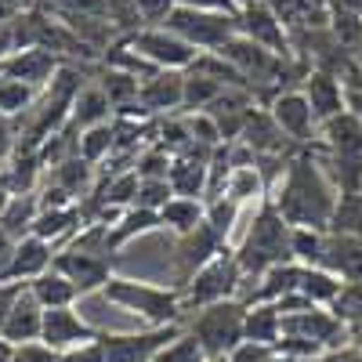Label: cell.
Returning <instances> with one entry per match:
<instances>
[{
    "instance_id": "cell-1",
    "label": "cell",
    "mask_w": 362,
    "mask_h": 362,
    "mask_svg": "<svg viewBox=\"0 0 362 362\" xmlns=\"http://www.w3.org/2000/svg\"><path fill=\"white\" fill-rule=\"evenodd\" d=\"M268 199L293 228L329 232L334 206H337V189L326 181V174L319 170V163L308 148H300V153L286 163L283 181L268 192Z\"/></svg>"
},
{
    "instance_id": "cell-50",
    "label": "cell",
    "mask_w": 362,
    "mask_h": 362,
    "mask_svg": "<svg viewBox=\"0 0 362 362\" xmlns=\"http://www.w3.org/2000/svg\"><path fill=\"white\" fill-rule=\"evenodd\" d=\"M334 8H341V11H351V15H358L362 18V0H329Z\"/></svg>"
},
{
    "instance_id": "cell-30",
    "label": "cell",
    "mask_w": 362,
    "mask_h": 362,
    "mask_svg": "<svg viewBox=\"0 0 362 362\" xmlns=\"http://www.w3.org/2000/svg\"><path fill=\"white\" fill-rule=\"evenodd\" d=\"M225 83L199 76V73H185V95H181V112H206L221 95H225Z\"/></svg>"
},
{
    "instance_id": "cell-4",
    "label": "cell",
    "mask_w": 362,
    "mask_h": 362,
    "mask_svg": "<svg viewBox=\"0 0 362 362\" xmlns=\"http://www.w3.org/2000/svg\"><path fill=\"white\" fill-rule=\"evenodd\" d=\"M185 329L199 341V348H203L206 358L232 355L239 344L247 341V305L239 297L218 300V305H206V308L185 315Z\"/></svg>"
},
{
    "instance_id": "cell-32",
    "label": "cell",
    "mask_w": 362,
    "mask_h": 362,
    "mask_svg": "<svg viewBox=\"0 0 362 362\" xmlns=\"http://www.w3.org/2000/svg\"><path fill=\"white\" fill-rule=\"evenodd\" d=\"M37 102H40V90H33L29 83H18V80L0 83V112L4 116L22 119V116H29V109H33Z\"/></svg>"
},
{
    "instance_id": "cell-8",
    "label": "cell",
    "mask_w": 362,
    "mask_h": 362,
    "mask_svg": "<svg viewBox=\"0 0 362 362\" xmlns=\"http://www.w3.org/2000/svg\"><path fill=\"white\" fill-rule=\"evenodd\" d=\"M127 44L145 58V62H153L156 69H170V73H189L192 62L199 58V51L189 47L181 37H174L167 25H145L134 37H127Z\"/></svg>"
},
{
    "instance_id": "cell-35",
    "label": "cell",
    "mask_w": 362,
    "mask_h": 362,
    "mask_svg": "<svg viewBox=\"0 0 362 362\" xmlns=\"http://www.w3.org/2000/svg\"><path fill=\"white\" fill-rule=\"evenodd\" d=\"M170 163H174V156L167 153V148H160V145L153 141L148 148H141V153H138V160H134V174H138L141 181H163V177L170 174Z\"/></svg>"
},
{
    "instance_id": "cell-31",
    "label": "cell",
    "mask_w": 362,
    "mask_h": 362,
    "mask_svg": "<svg viewBox=\"0 0 362 362\" xmlns=\"http://www.w3.org/2000/svg\"><path fill=\"white\" fill-rule=\"evenodd\" d=\"M322 250H326V232H319V228H293L290 232V257L297 264L319 268Z\"/></svg>"
},
{
    "instance_id": "cell-6",
    "label": "cell",
    "mask_w": 362,
    "mask_h": 362,
    "mask_svg": "<svg viewBox=\"0 0 362 362\" xmlns=\"http://www.w3.org/2000/svg\"><path fill=\"white\" fill-rule=\"evenodd\" d=\"M174 37H181L189 47H196L199 54L206 51H221L232 37H239V22L235 15H221V11H192V8H174V15L163 22Z\"/></svg>"
},
{
    "instance_id": "cell-54",
    "label": "cell",
    "mask_w": 362,
    "mask_h": 362,
    "mask_svg": "<svg viewBox=\"0 0 362 362\" xmlns=\"http://www.w3.org/2000/svg\"><path fill=\"white\" fill-rule=\"evenodd\" d=\"M250 4H261V0H235V8H250Z\"/></svg>"
},
{
    "instance_id": "cell-41",
    "label": "cell",
    "mask_w": 362,
    "mask_h": 362,
    "mask_svg": "<svg viewBox=\"0 0 362 362\" xmlns=\"http://www.w3.org/2000/svg\"><path fill=\"white\" fill-rule=\"evenodd\" d=\"M228 362H279V355H276V348H272V344L243 341V344L228 355Z\"/></svg>"
},
{
    "instance_id": "cell-12",
    "label": "cell",
    "mask_w": 362,
    "mask_h": 362,
    "mask_svg": "<svg viewBox=\"0 0 362 362\" xmlns=\"http://www.w3.org/2000/svg\"><path fill=\"white\" fill-rule=\"evenodd\" d=\"M228 250V243H221V239L210 232V225L203 221L196 232H189V235H177V247H174V276H177V290L185 286L199 268H206L210 261H214L218 254H225Z\"/></svg>"
},
{
    "instance_id": "cell-46",
    "label": "cell",
    "mask_w": 362,
    "mask_h": 362,
    "mask_svg": "<svg viewBox=\"0 0 362 362\" xmlns=\"http://www.w3.org/2000/svg\"><path fill=\"white\" fill-rule=\"evenodd\" d=\"M177 8H192V11H221V15H239L235 0H177Z\"/></svg>"
},
{
    "instance_id": "cell-34",
    "label": "cell",
    "mask_w": 362,
    "mask_h": 362,
    "mask_svg": "<svg viewBox=\"0 0 362 362\" xmlns=\"http://www.w3.org/2000/svg\"><path fill=\"white\" fill-rule=\"evenodd\" d=\"M239 210H243V206H239L235 199H228V196L206 203V225H210V232H214L221 243H228V235H232V228L239 221Z\"/></svg>"
},
{
    "instance_id": "cell-55",
    "label": "cell",
    "mask_w": 362,
    "mask_h": 362,
    "mask_svg": "<svg viewBox=\"0 0 362 362\" xmlns=\"http://www.w3.org/2000/svg\"><path fill=\"white\" fill-rule=\"evenodd\" d=\"M203 362H228V355H218V358H203Z\"/></svg>"
},
{
    "instance_id": "cell-17",
    "label": "cell",
    "mask_w": 362,
    "mask_h": 362,
    "mask_svg": "<svg viewBox=\"0 0 362 362\" xmlns=\"http://www.w3.org/2000/svg\"><path fill=\"white\" fill-rule=\"evenodd\" d=\"M181 95H185V73L160 69L156 76H148L138 90V105L148 119H163L181 112Z\"/></svg>"
},
{
    "instance_id": "cell-7",
    "label": "cell",
    "mask_w": 362,
    "mask_h": 362,
    "mask_svg": "<svg viewBox=\"0 0 362 362\" xmlns=\"http://www.w3.org/2000/svg\"><path fill=\"white\" fill-rule=\"evenodd\" d=\"M185 334V322L177 326H145L134 334H102V348L109 362H153L170 341Z\"/></svg>"
},
{
    "instance_id": "cell-14",
    "label": "cell",
    "mask_w": 362,
    "mask_h": 362,
    "mask_svg": "<svg viewBox=\"0 0 362 362\" xmlns=\"http://www.w3.org/2000/svg\"><path fill=\"white\" fill-rule=\"evenodd\" d=\"M312 148L329 153V156H341V160L362 163V119L351 109H344L334 119H326V124H319V131H315Z\"/></svg>"
},
{
    "instance_id": "cell-36",
    "label": "cell",
    "mask_w": 362,
    "mask_h": 362,
    "mask_svg": "<svg viewBox=\"0 0 362 362\" xmlns=\"http://www.w3.org/2000/svg\"><path fill=\"white\" fill-rule=\"evenodd\" d=\"M348 329L351 326H362V283H341V293L334 297V305H329Z\"/></svg>"
},
{
    "instance_id": "cell-29",
    "label": "cell",
    "mask_w": 362,
    "mask_h": 362,
    "mask_svg": "<svg viewBox=\"0 0 362 362\" xmlns=\"http://www.w3.org/2000/svg\"><path fill=\"white\" fill-rule=\"evenodd\" d=\"M297 293L305 297L308 305H315V308H329L334 297L341 293V279L334 276V272H326V268H305Z\"/></svg>"
},
{
    "instance_id": "cell-44",
    "label": "cell",
    "mask_w": 362,
    "mask_h": 362,
    "mask_svg": "<svg viewBox=\"0 0 362 362\" xmlns=\"http://www.w3.org/2000/svg\"><path fill=\"white\" fill-rule=\"evenodd\" d=\"M25 286L29 283H0V329H4V322H8L11 308L18 305V297H22Z\"/></svg>"
},
{
    "instance_id": "cell-20",
    "label": "cell",
    "mask_w": 362,
    "mask_h": 362,
    "mask_svg": "<svg viewBox=\"0 0 362 362\" xmlns=\"http://www.w3.org/2000/svg\"><path fill=\"white\" fill-rule=\"evenodd\" d=\"M40 329H44V308L37 305V297L29 293V286H25L22 297H18V305L11 308V315L4 322V329H0V337L18 348V344L40 341Z\"/></svg>"
},
{
    "instance_id": "cell-22",
    "label": "cell",
    "mask_w": 362,
    "mask_h": 362,
    "mask_svg": "<svg viewBox=\"0 0 362 362\" xmlns=\"http://www.w3.org/2000/svg\"><path fill=\"white\" fill-rule=\"evenodd\" d=\"M112 105H109V98H105V90L90 80L80 95H76V102H73V109H69V127L80 134V131H90V127H102V124H112Z\"/></svg>"
},
{
    "instance_id": "cell-11",
    "label": "cell",
    "mask_w": 362,
    "mask_h": 362,
    "mask_svg": "<svg viewBox=\"0 0 362 362\" xmlns=\"http://www.w3.org/2000/svg\"><path fill=\"white\" fill-rule=\"evenodd\" d=\"M235 22H239V37L254 40L257 47H264V51H272V54H283V58L293 54V47H290V29L283 25V18L272 11L264 0H261V4H250V8H239Z\"/></svg>"
},
{
    "instance_id": "cell-51",
    "label": "cell",
    "mask_w": 362,
    "mask_h": 362,
    "mask_svg": "<svg viewBox=\"0 0 362 362\" xmlns=\"http://www.w3.org/2000/svg\"><path fill=\"white\" fill-rule=\"evenodd\" d=\"M348 109L362 119V90H348Z\"/></svg>"
},
{
    "instance_id": "cell-23",
    "label": "cell",
    "mask_w": 362,
    "mask_h": 362,
    "mask_svg": "<svg viewBox=\"0 0 362 362\" xmlns=\"http://www.w3.org/2000/svg\"><path fill=\"white\" fill-rule=\"evenodd\" d=\"M206 167L210 160H196V156H177L170 163V189L174 196H185V199H203L206 203Z\"/></svg>"
},
{
    "instance_id": "cell-39",
    "label": "cell",
    "mask_w": 362,
    "mask_h": 362,
    "mask_svg": "<svg viewBox=\"0 0 362 362\" xmlns=\"http://www.w3.org/2000/svg\"><path fill=\"white\" fill-rule=\"evenodd\" d=\"M206 355H203V348H199V341L189 334V329H185V334H181L177 341H170L153 362H203Z\"/></svg>"
},
{
    "instance_id": "cell-48",
    "label": "cell",
    "mask_w": 362,
    "mask_h": 362,
    "mask_svg": "<svg viewBox=\"0 0 362 362\" xmlns=\"http://www.w3.org/2000/svg\"><path fill=\"white\" fill-rule=\"evenodd\" d=\"M18 51V37H15V22H0V66Z\"/></svg>"
},
{
    "instance_id": "cell-53",
    "label": "cell",
    "mask_w": 362,
    "mask_h": 362,
    "mask_svg": "<svg viewBox=\"0 0 362 362\" xmlns=\"http://www.w3.org/2000/svg\"><path fill=\"white\" fill-rule=\"evenodd\" d=\"M348 344H355V348L362 351V326H351V329H348Z\"/></svg>"
},
{
    "instance_id": "cell-15",
    "label": "cell",
    "mask_w": 362,
    "mask_h": 362,
    "mask_svg": "<svg viewBox=\"0 0 362 362\" xmlns=\"http://www.w3.org/2000/svg\"><path fill=\"white\" fill-rule=\"evenodd\" d=\"M102 334L95 326H90L87 319H80V312H73V308H51V312H44V329H40V341L47 344V348H54V351H73V348H80V344H87V341H98Z\"/></svg>"
},
{
    "instance_id": "cell-37",
    "label": "cell",
    "mask_w": 362,
    "mask_h": 362,
    "mask_svg": "<svg viewBox=\"0 0 362 362\" xmlns=\"http://www.w3.org/2000/svg\"><path fill=\"white\" fill-rule=\"evenodd\" d=\"M228 199H235L239 206H247L250 196H264V181L257 174V167H235L232 177H228Z\"/></svg>"
},
{
    "instance_id": "cell-38",
    "label": "cell",
    "mask_w": 362,
    "mask_h": 362,
    "mask_svg": "<svg viewBox=\"0 0 362 362\" xmlns=\"http://www.w3.org/2000/svg\"><path fill=\"white\" fill-rule=\"evenodd\" d=\"M174 199V189H170V181H141L138 177V196H134V206L141 210H153V214H160V210Z\"/></svg>"
},
{
    "instance_id": "cell-56",
    "label": "cell",
    "mask_w": 362,
    "mask_h": 362,
    "mask_svg": "<svg viewBox=\"0 0 362 362\" xmlns=\"http://www.w3.org/2000/svg\"><path fill=\"white\" fill-rule=\"evenodd\" d=\"M0 83H4V66H0Z\"/></svg>"
},
{
    "instance_id": "cell-18",
    "label": "cell",
    "mask_w": 362,
    "mask_h": 362,
    "mask_svg": "<svg viewBox=\"0 0 362 362\" xmlns=\"http://www.w3.org/2000/svg\"><path fill=\"white\" fill-rule=\"evenodd\" d=\"M319 268L334 272L341 283H362V235L326 232V250Z\"/></svg>"
},
{
    "instance_id": "cell-19",
    "label": "cell",
    "mask_w": 362,
    "mask_h": 362,
    "mask_svg": "<svg viewBox=\"0 0 362 362\" xmlns=\"http://www.w3.org/2000/svg\"><path fill=\"white\" fill-rule=\"evenodd\" d=\"M51 264H54V247L37 235H25L15 243V257H11L4 283H33L44 272H51Z\"/></svg>"
},
{
    "instance_id": "cell-43",
    "label": "cell",
    "mask_w": 362,
    "mask_h": 362,
    "mask_svg": "<svg viewBox=\"0 0 362 362\" xmlns=\"http://www.w3.org/2000/svg\"><path fill=\"white\" fill-rule=\"evenodd\" d=\"M18 148V119L0 112V163H8Z\"/></svg>"
},
{
    "instance_id": "cell-27",
    "label": "cell",
    "mask_w": 362,
    "mask_h": 362,
    "mask_svg": "<svg viewBox=\"0 0 362 362\" xmlns=\"http://www.w3.org/2000/svg\"><path fill=\"white\" fill-rule=\"evenodd\" d=\"M279 337H283V312L276 305H247V341L276 348Z\"/></svg>"
},
{
    "instance_id": "cell-25",
    "label": "cell",
    "mask_w": 362,
    "mask_h": 362,
    "mask_svg": "<svg viewBox=\"0 0 362 362\" xmlns=\"http://www.w3.org/2000/svg\"><path fill=\"white\" fill-rule=\"evenodd\" d=\"M29 293H33L37 297V305L44 308V312H51V308H73L76 305V286L62 276V272H44V276L40 279H33V283H29Z\"/></svg>"
},
{
    "instance_id": "cell-16",
    "label": "cell",
    "mask_w": 362,
    "mask_h": 362,
    "mask_svg": "<svg viewBox=\"0 0 362 362\" xmlns=\"http://www.w3.org/2000/svg\"><path fill=\"white\" fill-rule=\"evenodd\" d=\"M66 62L58 58L54 51H44V47H25V51H15L8 62H4V80H18V83H29L33 90H44L51 87V80L58 76Z\"/></svg>"
},
{
    "instance_id": "cell-52",
    "label": "cell",
    "mask_w": 362,
    "mask_h": 362,
    "mask_svg": "<svg viewBox=\"0 0 362 362\" xmlns=\"http://www.w3.org/2000/svg\"><path fill=\"white\" fill-rule=\"evenodd\" d=\"M0 362H15V344H8L0 337Z\"/></svg>"
},
{
    "instance_id": "cell-2",
    "label": "cell",
    "mask_w": 362,
    "mask_h": 362,
    "mask_svg": "<svg viewBox=\"0 0 362 362\" xmlns=\"http://www.w3.org/2000/svg\"><path fill=\"white\" fill-rule=\"evenodd\" d=\"M290 232H293V225H290L279 210L272 206V199L264 196V199H261V210L254 214V225H250L247 235L232 247L235 264H239V272H243V279H261L264 272H272L276 264L293 261V257H290Z\"/></svg>"
},
{
    "instance_id": "cell-49",
    "label": "cell",
    "mask_w": 362,
    "mask_h": 362,
    "mask_svg": "<svg viewBox=\"0 0 362 362\" xmlns=\"http://www.w3.org/2000/svg\"><path fill=\"white\" fill-rule=\"evenodd\" d=\"M315 362H362V351H358L355 344H341V348H329V351H322Z\"/></svg>"
},
{
    "instance_id": "cell-21",
    "label": "cell",
    "mask_w": 362,
    "mask_h": 362,
    "mask_svg": "<svg viewBox=\"0 0 362 362\" xmlns=\"http://www.w3.org/2000/svg\"><path fill=\"white\" fill-rule=\"evenodd\" d=\"M80 228H83V210H80V203H76V206H44L40 214H37L33 232H29V235H37V239H44V243L58 247L62 239L69 243Z\"/></svg>"
},
{
    "instance_id": "cell-9",
    "label": "cell",
    "mask_w": 362,
    "mask_h": 362,
    "mask_svg": "<svg viewBox=\"0 0 362 362\" xmlns=\"http://www.w3.org/2000/svg\"><path fill=\"white\" fill-rule=\"evenodd\" d=\"M51 268L62 272V276L76 286L80 297L102 293L105 283L112 279V257H105V254H83V250H73V247L54 250V264Z\"/></svg>"
},
{
    "instance_id": "cell-24",
    "label": "cell",
    "mask_w": 362,
    "mask_h": 362,
    "mask_svg": "<svg viewBox=\"0 0 362 362\" xmlns=\"http://www.w3.org/2000/svg\"><path fill=\"white\" fill-rule=\"evenodd\" d=\"M160 214H153V210H141V206H127L124 214H119L112 225H109V250H124L134 235H145V232H153L160 228Z\"/></svg>"
},
{
    "instance_id": "cell-33",
    "label": "cell",
    "mask_w": 362,
    "mask_h": 362,
    "mask_svg": "<svg viewBox=\"0 0 362 362\" xmlns=\"http://www.w3.org/2000/svg\"><path fill=\"white\" fill-rule=\"evenodd\" d=\"M112 156V124L80 131V160H87L90 167H102Z\"/></svg>"
},
{
    "instance_id": "cell-5",
    "label": "cell",
    "mask_w": 362,
    "mask_h": 362,
    "mask_svg": "<svg viewBox=\"0 0 362 362\" xmlns=\"http://www.w3.org/2000/svg\"><path fill=\"white\" fill-rule=\"evenodd\" d=\"M239 290H243V272H239L235 254L228 247L225 254H218L206 268H199L177 293H181V308H185V315H192V312H199L206 305H218V300L239 297Z\"/></svg>"
},
{
    "instance_id": "cell-42",
    "label": "cell",
    "mask_w": 362,
    "mask_h": 362,
    "mask_svg": "<svg viewBox=\"0 0 362 362\" xmlns=\"http://www.w3.org/2000/svg\"><path fill=\"white\" fill-rule=\"evenodd\" d=\"M15 362H62V351L47 348L44 341H33V344H18L15 348Z\"/></svg>"
},
{
    "instance_id": "cell-40",
    "label": "cell",
    "mask_w": 362,
    "mask_h": 362,
    "mask_svg": "<svg viewBox=\"0 0 362 362\" xmlns=\"http://www.w3.org/2000/svg\"><path fill=\"white\" fill-rule=\"evenodd\" d=\"M134 4H138V15L145 25H163L174 15L177 0H134Z\"/></svg>"
},
{
    "instance_id": "cell-47",
    "label": "cell",
    "mask_w": 362,
    "mask_h": 362,
    "mask_svg": "<svg viewBox=\"0 0 362 362\" xmlns=\"http://www.w3.org/2000/svg\"><path fill=\"white\" fill-rule=\"evenodd\" d=\"M40 0H0V22H15L25 11H33Z\"/></svg>"
},
{
    "instance_id": "cell-13",
    "label": "cell",
    "mask_w": 362,
    "mask_h": 362,
    "mask_svg": "<svg viewBox=\"0 0 362 362\" xmlns=\"http://www.w3.org/2000/svg\"><path fill=\"white\" fill-rule=\"evenodd\" d=\"M300 95L308 98L312 112L319 124H326V119H334L348 109V87L337 73H329V69H308L305 80H300Z\"/></svg>"
},
{
    "instance_id": "cell-26",
    "label": "cell",
    "mask_w": 362,
    "mask_h": 362,
    "mask_svg": "<svg viewBox=\"0 0 362 362\" xmlns=\"http://www.w3.org/2000/svg\"><path fill=\"white\" fill-rule=\"evenodd\" d=\"M160 221L174 232V235H189L206 221V203L203 199H185V196H174L163 210H160Z\"/></svg>"
},
{
    "instance_id": "cell-45",
    "label": "cell",
    "mask_w": 362,
    "mask_h": 362,
    "mask_svg": "<svg viewBox=\"0 0 362 362\" xmlns=\"http://www.w3.org/2000/svg\"><path fill=\"white\" fill-rule=\"evenodd\" d=\"M62 362H109V358H105L102 341H87V344H80V348L66 351V355H62Z\"/></svg>"
},
{
    "instance_id": "cell-28",
    "label": "cell",
    "mask_w": 362,
    "mask_h": 362,
    "mask_svg": "<svg viewBox=\"0 0 362 362\" xmlns=\"http://www.w3.org/2000/svg\"><path fill=\"white\" fill-rule=\"evenodd\" d=\"M37 214H40L37 196H15L4 210H0V228H4L11 239H25L29 232H33Z\"/></svg>"
},
{
    "instance_id": "cell-10",
    "label": "cell",
    "mask_w": 362,
    "mask_h": 362,
    "mask_svg": "<svg viewBox=\"0 0 362 362\" xmlns=\"http://www.w3.org/2000/svg\"><path fill=\"white\" fill-rule=\"evenodd\" d=\"M264 109L272 112V119H276V124H279V131H283V134H286L293 145L308 148V145L315 141L319 119H315V112H312L308 98L300 95V87H293V90H279V95L272 98Z\"/></svg>"
},
{
    "instance_id": "cell-3",
    "label": "cell",
    "mask_w": 362,
    "mask_h": 362,
    "mask_svg": "<svg viewBox=\"0 0 362 362\" xmlns=\"http://www.w3.org/2000/svg\"><path fill=\"white\" fill-rule=\"evenodd\" d=\"M102 297L112 300L116 308L134 312L148 326H177V322H185V308H181L177 286H153V283H138V279L112 276L105 283Z\"/></svg>"
}]
</instances>
